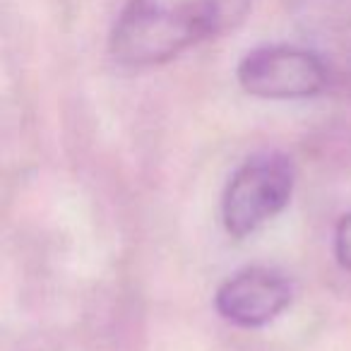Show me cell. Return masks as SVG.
I'll return each instance as SVG.
<instances>
[{
	"label": "cell",
	"instance_id": "1",
	"mask_svg": "<svg viewBox=\"0 0 351 351\" xmlns=\"http://www.w3.org/2000/svg\"><path fill=\"white\" fill-rule=\"evenodd\" d=\"M250 0H128L108 51L128 68H152L234 27Z\"/></svg>",
	"mask_w": 351,
	"mask_h": 351
},
{
	"label": "cell",
	"instance_id": "2",
	"mask_svg": "<svg viewBox=\"0 0 351 351\" xmlns=\"http://www.w3.org/2000/svg\"><path fill=\"white\" fill-rule=\"evenodd\" d=\"M296 186V169L284 152H258L231 173L221 193V224L245 239L282 215Z\"/></svg>",
	"mask_w": 351,
	"mask_h": 351
},
{
	"label": "cell",
	"instance_id": "3",
	"mask_svg": "<svg viewBox=\"0 0 351 351\" xmlns=\"http://www.w3.org/2000/svg\"><path fill=\"white\" fill-rule=\"evenodd\" d=\"M241 89L267 101H298L325 92L327 63L315 51L291 44H269L248 51L236 68Z\"/></svg>",
	"mask_w": 351,
	"mask_h": 351
},
{
	"label": "cell",
	"instance_id": "4",
	"mask_svg": "<svg viewBox=\"0 0 351 351\" xmlns=\"http://www.w3.org/2000/svg\"><path fill=\"white\" fill-rule=\"evenodd\" d=\"M293 301L289 274L267 265H248L219 284L215 308L226 322L243 330L274 322Z\"/></svg>",
	"mask_w": 351,
	"mask_h": 351
},
{
	"label": "cell",
	"instance_id": "5",
	"mask_svg": "<svg viewBox=\"0 0 351 351\" xmlns=\"http://www.w3.org/2000/svg\"><path fill=\"white\" fill-rule=\"evenodd\" d=\"M335 258L346 272H351V212L335 226Z\"/></svg>",
	"mask_w": 351,
	"mask_h": 351
}]
</instances>
